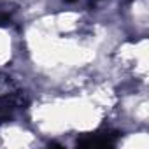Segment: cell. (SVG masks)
<instances>
[{"label": "cell", "mask_w": 149, "mask_h": 149, "mask_svg": "<svg viewBox=\"0 0 149 149\" xmlns=\"http://www.w3.org/2000/svg\"><path fill=\"white\" fill-rule=\"evenodd\" d=\"M118 137H119V133L111 132V130H102V132H95V133H84L83 137L77 139V146H81V147H109V146L116 144Z\"/></svg>", "instance_id": "cell-1"}]
</instances>
